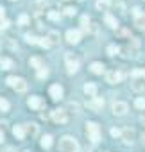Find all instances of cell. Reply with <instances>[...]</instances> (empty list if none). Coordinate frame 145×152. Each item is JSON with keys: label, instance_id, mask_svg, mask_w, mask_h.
Returning <instances> with one entry per match:
<instances>
[{"label": "cell", "instance_id": "9", "mask_svg": "<svg viewBox=\"0 0 145 152\" xmlns=\"http://www.w3.org/2000/svg\"><path fill=\"white\" fill-rule=\"evenodd\" d=\"M111 109H113V115H116V116H124V115L127 113V104L118 100V102H115V104H113V107H111Z\"/></svg>", "mask_w": 145, "mask_h": 152}, {"label": "cell", "instance_id": "39", "mask_svg": "<svg viewBox=\"0 0 145 152\" xmlns=\"http://www.w3.org/2000/svg\"><path fill=\"white\" fill-rule=\"evenodd\" d=\"M6 152H15V150L13 148H6Z\"/></svg>", "mask_w": 145, "mask_h": 152}, {"label": "cell", "instance_id": "2", "mask_svg": "<svg viewBox=\"0 0 145 152\" xmlns=\"http://www.w3.org/2000/svg\"><path fill=\"white\" fill-rule=\"evenodd\" d=\"M86 134H88V138L92 140V143H99V141H100V127H99V124L88 122V124H86Z\"/></svg>", "mask_w": 145, "mask_h": 152}, {"label": "cell", "instance_id": "11", "mask_svg": "<svg viewBox=\"0 0 145 152\" xmlns=\"http://www.w3.org/2000/svg\"><path fill=\"white\" fill-rule=\"evenodd\" d=\"M50 97H52L54 100H59V99L63 97V86H59V84L50 86Z\"/></svg>", "mask_w": 145, "mask_h": 152}, {"label": "cell", "instance_id": "8", "mask_svg": "<svg viewBox=\"0 0 145 152\" xmlns=\"http://www.w3.org/2000/svg\"><path fill=\"white\" fill-rule=\"evenodd\" d=\"M27 106L29 107H32V109H43L45 107V102L41 100V97H29V100H27Z\"/></svg>", "mask_w": 145, "mask_h": 152}, {"label": "cell", "instance_id": "18", "mask_svg": "<svg viewBox=\"0 0 145 152\" xmlns=\"http://www.w3.org/2000/svg\"><path fill=\"white\" fill-rule=\"evenodd\" d=\"M134 25L138 29H145V13H140L138 16H134Z\"/></svg>", "mask_w": 145, "mask_h": 152}, {"label": "cell", "instance_id": "28", "mask_svg": "<svg viewBox=\"0 0 145 152\" xmlns=\"http://www.w3.org/2000/svg\"><path fill=\"white\" fill-rule=\"evenodd\" d=\"M7 109H9V102L4 97H0V111H7Z\"/></svg>", "mask_w": 145, "mask_h": 152}, {"label": "cell", "instance_id": "26", "mask_svg": "<svg viewBox=\"0 0 145 152\" xmlns=\"http://www.w3.org/2000/svg\"><path fill=\"white\" fill-rule=\"evenodd\" d=\"M47 38H48V41H50L52 45L59 41V34H57V32H48V36H47Z\"/></svg>", "mask_w": 145, "mask_h": 152}, {"label": "cell", "instance_id": "24", "mask_svg": "<svg viewBox=\"0 0 145 152\" xmlns=\"http://www.w3.org/2000/svg\"><path fill=\"white\" fill-rule=\"evenodd\" d=\"M25 41L31 45H40V38H36L34 34H25Z\"/></svg>", "mask_w": 145, "mask_h": 152}, {"label": "cell", "instance_id": "27", "mask_svg": "<svg viewBox=\"0 0 145 152\" xmlns=\"http://www.w3.org/2000/svg\"><path fill=\"white\" fill-rule=\"evenodd\" d=\"M134 106H136L138 109H145V99H143V97H138V99L134 100Z\"/></svg>", "mask_w": 145, "mask_h": 152}, {"label": "cell", "instance_id": "30", "mask_svg": "<svg viewBox=\"0 0 145 152\" xmlns=\"http://www.w3.org/2000/svg\"><path fill=\"white\" fill-rule=\"evenodd\" d=\"M48 18L54 20V22H57V20H61V13H57V11H48Z\"/></svg>", "mask_w": 145, "mask_h": 152}, {"label": "cell", "instance_id": "35", "mask_svg": "<svg viewBox=\"0 0 145 152\" xmlns=\"http://www.w3.org/2000/svg\"><path fill=\"white\" fill-rule=\"evenodd\" d=\"M111 136H113V138H118V136H122V131L116 129V127H113V129H111Z\"/></svg>", "mask_w": 145, "mask_h": 152}, {"label": "cell", "instance_id": "3", "mask_svg": "<svg viewBox=\"0 0 145 152\" xmlns=\"http://www.w3.org/2000/svg\"><path fill=\"white\" fill-rule=\"evenodd\" d=\"M7 84H9L15 91H18V93H22V91L27 90V83H25V79H22V77H9V79H7Z\"/></svg>", "mask_w": 145, "mask_h": 152}, {"label": "cell", "instance_id": "15", "mask_svg": "<svg viewBox=\"0 0 145 152\" xmlns=\"http://www.w3.org/2000/svg\"><path fill=\"white\" fill-rule=\"evenodd\" d=\"M84 93L93 99V97L97 95V86H95L93 83H86V84H84Z\"/></svg>", "mask_w": 145, "mask_h": 152}, {"label": "cell", "instance_id": "4", "mask_svg": "<svg viewBox=\"0 0 145 152\" xmlns=\"http://www.w3.org/2000/svg\"><path fill=\"white\" fill-rule=\"evenodd\" d=\"M64 59H66V70H68V73H75V72L79 70V59H77L74 54L66 52Z\"/></svg>", "mask_w": 145, "mask_h": 152}, {"label": "cell", "instance_id": "5", "mask_svg": "<svg viewBox=\"0 0 145 152\" xmlns=\"http://www.w3.org/2000/svg\"><path fill=\"white\" fill-rule=\"evenodd\" d=\"M50 116H52V120H54L56 124H59V125H63V124L68 122V115H66L64 109H54Z\"/></svg>", "mask_w": 145, "mask_h": 152}, {"label": "cell", "instance_id": "33", "mask_svg": "<svg viewBox=\"0 0 145 152\" xmlns=\"http://www.w3.org/2000/svg\"><path fill=\"white\" fill-rule=\"evenodd\" d=\"M29 22H31V20H29V16H27V15H22V16H20V20H18V23H20V25H27Z\"/></svg>", "mask_w": 145, "mask_h": 152}, {"label": "cell", "instance_id": "34", "mask_svg": "<svg viewBox=\"0 0 145 152\" xmlns=\"http://www.w3.org/2000/svg\"><path fill=\"white\" fill-rule=\"evenodd\" d=\"M75 11H77L75 7H64V15H66V16H74Z\"/></svg>", "mask_w": 145, "mask_h": 152}, {"label": "cell", "instance_id": "31", "mask_svg": "<svg viewBox=\"0 0 145 152\" xmlns=\"http://www.w3.org/2000/svg\"><path fill=\"white\" fill-rule=\"evenodd\" d=\"M118 52H120V48H118L116 45H109V47H108V54H109V56H116Z\"/></svg>", "mask_w": 145, "mask_h": 152}, {"label": "cell", "instance_id": "17", "mask_svg": "<svg viewBox=\"0 0 145 152\" xmlns=\"http://www.w3.org/2000/svg\"><path fill=\"white\" fill-rule=\"evenodd\" d=\"M13 134H15L18 140H23V138H25V125H15V127H13Z\"/></svg>", "mask_w": 145, "mask_h": 152}, {"label": "cell", "instance_id": "6", "mask_svg": "<svg viewBox=\"0 0 145 152\" xmlns=\"http://www.w3.org/2000/svg\"><path fill=\"white\" fill-rule=\"evenodd\" d=\"M122 72H116V70H113V72H108L106 73V81L109 83V84H116V83H120L122 81Z\"/></svg>", "mask_w": 145, "mask_h": 152}, {"label": "cell", "instance_id": "12", "mask_svg": "<svg viewBox=\"0 0 145 152\" xmlns=\"http://www.w3.org/2000/svg\"><path fill=\"white\" fill-rule=\"evenodd\" d=\"M122 138H124V141H125V143H133V141H134V138H136V134H134V131H133V129H129V127H127V129H124V131H122Z\"/></svg>", "mask_w": 145, "mask_h": 152}, {"label": "cell", "instance_id": "32", "mask_svg": "<svg viewBox=\"0 0 145 152\" xmlns=\"http://www.w3.org/2000/svg\"><path fill=\"white\" fill-rule=\"evenodd\" d=\"M40 45H41V47H45V48L52 47V43L48 41V38H40Z\"/></svg>", "mask_w": 145, "mask_h": 152}, {"label": "cell", "instance_id": "40", "mask_svg": "<svg viewBox=\"0 0 145 152\" xmlns=\"http://www.w3.org/2000/svg\"><path fill=\"white\" fill-rule=\"evenodd\" d=\"M25 152H31V150H25Z\"/></svg>", "mask_w": 145, "mask_h": 152}, {"label": "cell", "instance_id": "19", "mask_svg": "<svg viewBox=\"0 0 145 152\" xmlns=\"http://www.w3.org/2000/svg\"><path fill=\"white\" fill-rule=\"evenodd\" d=\"M131 88H133L134 91H143V90H145V83L140 81V79H134V81L131 83Z\"/></svg>", "mask_w": 145, "mask_h": 152}, {"label": "cell", "instance_id": "25", "mask_svg": "<svg viewBox=\"0 0 145 152\" xmlns=\"http://www.w3.org/2000/svg\"><path fill=\"white\" fill-rule=\"evenodd\" d=\"M81 25H83V29H84V31H90V25H92V20H90L88 16H83V18H81Z\"/></svg>", "mask_w": 145, "mask_h": 152}, {"label": "cell", "instance_id": "38", "mask_svg": "<svg viewBox=\"0 0 145 152\" xmlns=\"http://www.w3.org/2000/svg\"><path fill=\"white\" fill-rule=\"evenodd\" d=\"M2 141H4V132L0 131V143H2Z\"/></svg>", "mask_w": 145, "mask_h": 152}, {"label": "cell", "instance_id": "22", "mask_svg": "<svg viewBox=\"0 0 145 152\" xmlns=\"http://www.w3.org/2000/svg\"><path fill=\"white\" fill-rule=\"evenodd\" d=\"M25 132H29L31 136L38 134V125L36 124H25Z\"/></svg>", "mask_w": 145, "mask_h": 152}, {"label": "cell", "instance_id": "36", "mask_svg": "<svg viewBox=\"0 0 145 152\" xmlns=\"http://www.w3.org/2000/svg\"><path fill=\"white\" fill-rule=\"evenodd\" d=\"M140 13H141V11H140V7H134V9H133V16H138Z\"/></svg>", "mask_w": 145, "mask_h": 152}, {"label": "cell", "instance_id": "23", "mask_svg": "<svg viewBox=\"0 0 145 152\" xmlns=\"http://www.w3.org/2000/svg\"><path fill=\"white\" fill-rule=\"evenodd\" d=\"M40 145H41L43 148H50V145H52V136H50V134L43 136V138H41V141H40Z\"/></svg>", "mask_w": 145, "mask_h": 152}, {"label": "cell", "instance_id": "37", "mask_svg": "<svg viewBox=\"0 0 145 152\" xmlns=\"http://www.w3.org/2000/svg\"><path fill=\"white\" fill-rule=\"evenodd\" d=\"M4 15H6V13H4V7H2V6H0V20H2V18H4Z\"/></svg>", "mask_w": 145, "mask_h": 152}, {"label": "cell", "instance_id": "13", "mask_svg": "<svg viewBox=\"0 0 145 152\" xmlns=\"http://www.w3.org/2000/svg\"><path fill=\"white\" fill-rule=\"evenodd\" d=\"M90 70H92L93 73H97V75L106 73V66H104L102 63H92V64H90Z\"/></svg>", "mask_w": 145, "mask_h": 152}, {"label": "cell", "instance_id": "10", "mask_svg": "<svg viewBox=\"0 0 145 152\" xmlns=\"http://www.w3.org/2000/svg\"><path fill=\"white\" fill-rule=\"evenodd\" d=\"M102 106H104V100L99 99V97H93V99L88 102V109H92V111H100Z\"/></svg>", "mask_w": 145, "mask_h": 152}, {"label": "cell", "instance_id": "7", "mask_svg": "<svg viewBox=\"0 0 145 152\" xmlns=\"http://www.w3.org/2000/svg\"><path fill=\"white\" fill-rule=\"evenodd\" d=\"M66 39H68V43L77 45V43L81 41V31H77V29H70V31L66 32Z\"/></svg>", "mask_w": 145, "mask_h": 152}, {"label": "cell", "instance_id": "14", "mask_svg": "<svg viewBox=\"0 0 145 152\" xmlns=\"http://www.w3.org/2000/svg\"><path fill=\"white\" fill-rule=\"evenodd\" d=\"M0 68L2 70H11V68H15V61L9 59V57H0Z\"/></svg>", "mask_w": 145, "mask_h": 152}, {"label": "cell", "instance_id": "1", "mask_svg": "<svg viewBox=\"0 0 145 152\" xmlns=\"http://www.w3.org/2000/svg\"><path fill=\"white\" fill-rule=\"evenodd\" d=\"M79 143L75 138H72V136H63L61 141H59V150L61 152H79Z\"/></svg>", "mask_w": 145, "mask_h": 152}, {"label": "cell", "instance_id": "21", "mask_svg": "<svg viewBox=\"0 0 145 152\" xmlns=\"http://www.w3.org/2000/svg\"><path fill=\"white\" fill-rule=\"evenodd\" d=\"M29 64H31V66H34L36 70L43 68V61H41L40 57H31V59H29Z\"/></svg>", "mask_w": 145, "mask_h": 152}, {"label": "cell", "instance_id": "16", "mask_svg": "<svg viewBox=\"0 0 145 152\" xmlns=\"http://www.w3.org/2000/svg\"><path fill=\"white\" fill-rule=\"evenodd\" d=\"M95 6H97L99 11H109V7H111V0H97Z\"/></svg>", "mask_w": 145, "mask_h": 152}, {"label": "cell", "instance_id": "29", "mask_svg": "<svg viewBox=\"0 0 145 152\" xmlns=\"http://www.w3.org/2000/svg\"><path fill=\"white\" fill-rule=\"evenodd\" d=\"M38 77H40V79H47V77H48V70H47L45 66L38 70Z\"/></svg>", "mask_w": 145, "mask_h": 152}, {"label": "cell", "instance_id": "20", "mask_svg": "<svg viewBox=\"0 0 145 152\" xmlns=\"http://www.w3.org/2000/svg\"><path fill=\"white\" fill-rule=\"evenodd\" d=\"M104 20H106L108 27H111V29H116V27H118V22H116V18H113L111 15H106V16H104Z\"/></svg>", "mask_w": 145, "mask_h": 152}]
</instances>
